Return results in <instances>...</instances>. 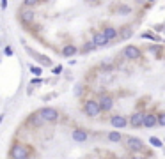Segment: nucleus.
I'll return each instance as SVG.
<instances>
[{
	"label": "nucleus",
	"instance_id": "16",
	"mask_svg": "<svg viewBox=\"0 0 165 159\" xmlns=\"http://www.w3.org/2000/svg\"><path fill=\"white\" fill-rule=\"evenodd\" d=\"M29 122H30V124H34V126H43L44 120H43V118H41L39 115H37V113H34V115H30Z\"/></svg>",
	"mask_w": 165,
	"mask_h": 159
},
{
	"label": "nucleus",
	"instance_id": "17",
	"mask_svg": "<svg viewBox=\"0 0 165 159\" xmlns=\"http://www.w3.org/2000/svg\"><path fill=\"white\" fill-rule=\"evenodd\" d=\"M149 143L153 145V147H156V149H162V147H163V142H162L160 138H156V136H151L149 138Z\"/></svg>",
	"mask_w": 165,
	"mask_h": 159
},
{
	"label": "nucleus",
	"instance_id": "13",
	"mask_svg": "<svg viewBox=\"0 0 165 159\" xmlns=\"http://www.w3.org/2000/svg\"><path fill=\"white\" fill-rule=\"evenodd\" d=\"M76 46H73V44H66V46H62V57L69 58L73 57V55H76Z\"/></svg>",
	"mask_w": 165,
	"mask_h": 159
},
{
	"label": "nucleus",
	"instance_id": "23",
	"mask_svg": "<svg viewBox=\"0 0 165 159\" xmlns=\"http://www.w3.org/2000/svg\"><path fill=\"white\" fill-rule=\"evenodd\" d=\"M117 11H119L121 14H128V13H130V11H131V9H130L128 6H122V7H119V9H117Z\"/></svg>",
	"mask_w": 165,
	"mask_h": 159
},
{
	"label": "nucleus",
	"instance_id": "18",
	"mask_svg": "<svg viewBox=\"0 0 165 159\" xmlns=\"http://www.w3.org/2000/svg\"><path fill=\"white\" fill-rule=\"evenodd\" d=\"M30 72H32V74H34V76H41V74H43V69H41V67H39V65H30Z\"/></svg>",
	"mask_w": 165,
	"mask_h": 159
},
{
	"label": "nucleus",
	"instance_id": "12",
	"mask_svg": "<svg viewBox=\"0 0 165 159\" xmlns=\"http://www.w3.org/2000/svg\"><path fill=\"white\" fill-rule=\"evenodd\" d=\"M20 18H22L23 23H30V21H34L36 14H34V11H30V9L27 7V9H23L22 13H20Z\"/></svg>",
	"mask_w": 165,
	"mask_h": 159
},
{
	"label": "nucleus",
	"instance_id": "24",
	"mask_svg": "<svg viewBox=\"0 0 165 159\" xmlns=\"http://www.w3.org/2000/svg\"><path fill=\"white\" fill-rule=\"evenodd\" d=\"M60 71H62V65H57V67H53V74H59Z\"/></svg>",
	"mask_w": 165,
	"mask_h": 159
},
{
	"label": "nucleus",
	"instance_id": "19",
	"mask_svg": "<svg viewBox=\"0 0 165 159\" xmlns=\"http://www.w3.org/2000/svg\"><path fill=\"white\" fill-rule=\"evenodd\" d=\"M158 126H160V127H165V113H160V115H158Z\"/></svg>",
	"mask_w": 165,
	"mask_h": 159
},
{
	"label": "nucleus",
	"instance_id": "5",
	"mask_svg": "<svg viewBox=\"0 0 165 159\" xmlns=\"http://www.w3.org/2000/svg\"><path fill=\"white\" fill-rule=\"evenodd\" d=\"M122 55L126 60H137V58L140 57V50H138V46H133V44H128L124 51H122Z\"/></svg>",
	"mask_w": 165,
	"mask_h": 159
},
{
	"label": "nucleus",
	"instance_id": "20",
	"mask_svg": "<svg viewBox=\"0 0 165 159\" xmlns=\"http://www.w3.org/2000/svg\"><path fill=\"white\" fill-rule=\"evenodd\" d=\"M131 36V29L130 27H126V29H122V34H121V37L122 39H126V37H130Z\"/></svg>",
	"mask_w": 165,
	"mask_h": 159
},
{
	"label": "nucleus",
	"instance_id": "9",
	"mask_svg": "<svg viewBox=\"0 0 165 159\" xmlns=\"http://www.w3.org/2000/svg\"><path fill=\"white\" fill-rule=\"evenodd\" d=\"M93 43L96 44V48H103V46H107V44L110 43V39H108V37L103 34V30H101V32H96V34H94Z\"/></svg>",
	"mask_w": 165,
	"mask_h": 159
},
{
	"label": "nucleus",
	"instance_id": "3",
	"mask_svg": "<svg viewBox=\"0 0 165 159\" xmlns=\"http://www.w3.org/2000/svg\"><path fill=\"white\" fill-rule=\"evenodd\" d=\"M84 113L87 117H98L101 113V108H100V103L94 101V99H89V101L84 103Z\"/></svg>",
	"mask_w": 165,
	"mask_h": 159
},
{
	"label": "nucleus",
	"instance_id": "8",
	"mask_svg": "<svg viewBox=\"0 0 165 159\" xmlns=\"http://www.w3.org/2000/svg\"><path fill=\"white\" fill-rule=\"evenodd\" d=\"M144 118H146L144 111H135L133 115L130 117V126L131 127H144Z\"/></svg>",
	"mask_w": 165,
	"mask_h": 159
},
{
	"label": "nucleus",
	"instance_id": "26",
	"mask_svg": "<svg viewBox=\"0 0 165 159\" xmlns=\"http://www.w3.org/2000/svg\"><path fill=\"white\" fill-rule=\"evenodd\" d=\"M6 55H13V50H11V48H6Z\"/></svg>",
	"mask_w": 165,
	"mask_h": 159
},
{
	"label": "nucleus",
	"instance_id": "2",
	"mask_svg": "<svg viewBox=\"0 0 165 159\" xmlns=\"http://www.w3.org/2000/svg\"><path fill=\"white\" fill-rule=\"evenodd\" d=\"M37 115L43 118L44 122H57L59 120V111L52 106H44V108L37 110Z\"/></svg>",
	"mask_w": 165,
	"mask_h": 159
},
{
	"label": "nucleus",
	"instance_id": "10",
	"mask_svg": "<svg viewBox=\"0 0 165 159\" xmlns=\"http://www.w3.org/2000/svg\"><path fill=\"white\" fill-rule=\"evenodd\" d=\"M71 136L75 142H80V143H84V142H87L89 140V134H87L85 129H75L71 133Z\"/></svg>",
	"mask_w": 165,
	"mask_h": 159
},
{
	"label": "nucleus",
	"instance_id": "4",
	"mask_svg": "<svg viewBox=\"0 0 165 159\" xmlns=\"http://www.w3.org/2000/svg\"><path fill=\"white\" fill-rule=\"evenodd\" d=\"M110 126L114 129H122V127L130 126V118H126V117H122V115H112L110 117Z\"/></svg>",
	"mask_w": 165,
	"mask_h": 159
},
{
	"label": "nucleus",
	"instance_id": "6",
	"mask_svg": "<svg viewBox=\"0 0 165 159\" xmlns=\"http://www.w3.org/2000/svg\"><path fill=\"white\" fill-rule=\"evenodd\" d=\"M126 147H128L131 152H140V150H144L142 140H138V138H135V136L126 138Z\"/></svg>",
	"mask_w": 165,
	"mask_h": 159
},
{
	"label": "nucleus",
	"instance_id": "21",
	"mask_svg": "<svg viewBox=\"0 0 165 159\" xmlns=\"http://www.w3.org/2000/svg\"><path fill=\"white\" fill-rule=\"evenodd\" d=\"M37 2H39V0H25L23 6H25V7H32V6H36Z\"/></svg>",
	"mask_w": 165,
	"mask_h": 159
},
{
	"label": "nucleus",
	"instance_id": "25",
	"mask_svg": "<svg viewBox=\"0 0 165 159\" xmlns=\"http://www.w3.org/2000/svg\"><path fill=\"white\" fill-rule=\"evenodd\" d=\"M0 7L6 11V7H7V0H2V4H0Z\"/></svg>",
	"mask_w": 165,
	"mask_h": 159
},
{
	"label": "nucleus",
	"instance_id": "27",
	"mask_svg": "<svg viewBox=\"0 0 165 159\" xmlns=\"http://www.w3.org/2000/svg\"><path fill=\"white\" fill-rule=\"evenodd\" d=\"M131 159H146V157H142V156H133Z\"/></svg>",
	"mask_w": 165,
	"mask_h": 159
},
{
	"label": "nucleus",
	"instance_id": "1",
	"mask_svg": "<svg viewBox=\"0 0 165 159\" xmlns=\"http://www.w3.org/2000/svg\"><path fill=\"white\" fill-rule=\"evenodd\" d=\"M11 159H30L32 157V149H30L27 143H20L16 142L13 147H11Z\"/></svg>",
	"mask_w": 165,
	"mask_h": 159
},
{
	"label": "nucleus",
	"instance_id": "15",
	"mask_svg": "<svg viewBox=\"0 0 165 159\" xmlns=\"http://www.w3.org/2000/svg\"><path fill=\"white\" fill-rule=\"evenodd\" d=\"M103 34H105L110 41H112V39H115V37H117V29H114V27H107V29L103 30Z\"/></svg>",
	"mask_w": 165,
	"mask_h": 159
},
{
	"label": "nucleus",
	"instance_id": "22",
	"mask_svg": "<svg viewBox=\"0 0 165 159\" xmlns=\"http://www.w3.org/2000/svg\"><path fill=\"white\" fill-rule=\"evenodd\" d=\"M84 46H85V48H84V51H91V50H94V48H96V44H94V43H85Z\"/></svg>",
	"mask_w": 165,
	"mask_h": 159
},
{
	"label": "nucleus",
	"instance_id": "7",
	"mask_svg": "<svg viewBox=\"0 0 165 159\" xmlns=\"http://www.w3.org/2000/svg\"><path fill=\"white\" fill-rule=\"evenodd\" d=\"M98 103H100L101 111H110V110L114 108V99H112L110 95H107V94H101L100 99H98Z\"/></svg>",
	"mask_w": 165,
	"mask_h": 159
},
{
	"label": "nucleus",
	"instance_id": "11",
	"mask_svg": "<svg viewBox=\"0 0 165 159\" xmlns=\"http://www.w3.org/2000/svg\"><path fill=\"white\" fill-rule=\"evenodd\" d=\"M155 126H158V115H155V113H146L144 127H155Z\"/></svg>",
	"mask_w": 165,
	"mask_h": 159
},
{
	"label": "nucleus",
	"instance_id": "28",
	"mask_svg": "<svg viewBox=\"0 0 165 159\" xmlns=\"http://www.w3.org/2000/svg\"><path fill=\"white\" fill-rule=\"evenodd\" d=\"M4 117H6V113H2V115H0V124H2V118H4Z\"/></svg>",
	"mask_w": 165,
	"mask_h": 159
},
{
	"label": "nucleus",
	"instance_id": "29",
	"mask_svg": "<svg viewBox=\"0 0 165 159\" xmlns=\"http://www.w3.org/2000/svg\"><path fill=\"white\" fill-rule=\"evenodd\" d=\"M146 2H155V0H146Z\"/></svg>",
	"mask_w": 165,
	"mask_h": 159
},
{
	"label": "nucleus",
	"instance_id": "14",
	"mask_svg": "<svg viewBox=\"0 0 165 159\" xmlns=\"http://www.w3.org/2000/svg\"><path fill=\"white\" fill-rule=\"evenodd\" d=\"M122 140V134L119 131H110L108 133V142H112V143H119Z\"/></svg>",
	"mask_w": 165,
	"mask_h": 159
}]
</instances>
